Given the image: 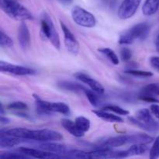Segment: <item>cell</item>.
Segmentation results:
<instances>
[{
    "label": "cell",
    "mask_w": 159,
    "mask_h": 159,
    "mask_svg": "<svg viewBox=\"0 0 159 159\" xmlns=\"http://www.w3.org/2000/svg\"><path fill=\"white\" fill-rule=\"evenodd\" d=\"M2 131L7 134L18 137L23 139L39 142H53L61 141L63 139L61 134L48 129L33 130L26 128H12Z\"/></svg>",
    "instance_id": "6da1fadb"
},
{
    "label": "cell",
    "mask_w": 159,
    "mask_h": 159,
    "mask_svg": "<svg viewBox=\"0 0 159 159\" xmlns=\"http://www.w3.org/2000/svg\"><path fill=\"white\" fill-rule=\"evenodd\" d=\"M153 141V138L144 134H138L120 135V136L113 137L106 140L102 143V146L107 148H116L125 145L127 144H150Z\"/></svg>",
    "instance_id": "7a4b0ae2"
},
{
    "label": "cell",
    "mask_w": 159,
    "mask_h": 159,
    "mask_svg": "<svg viewBox=\"0 0 159 159\" xmlns=\"http://www.w3.org/2000/svg\"><path fill=\"white\" fill-rule=\"evenodd\" d=\"M1 7L10 18L17 21L34 20L32 13L16 0H1Z\"/></svg>",
    "instance_id": "3957f363"
},
{
    "label": "cell",
    "mask_w": 159,
    "mask_h": 159,
    "mask_svg": "<svg viewBox=\"0 0 159 159\" xmlns=\"http://www.w3.org/2000/svg\"><path fill=\"white\" fill-rule=\"evenodd\" d=\"M152 112L148 109H141L137 112L136 116H129L128 120L134 125L147 131L155 132L159 130V124L152 116Z\"/></svg>",
    "instance_id": "277c9868"
},
{
    "label": "cell",
    "mask_w": 159,
    "mask_h": 159,
    "mask_svg": "<svg viewBox=\"0 0 159 159\" xmlns=\"http://www.w3.org/2000/svg\"><path fill=\"white\" fill-rule=\"evenodd\" d=\"M34 96L36 102V109L39 114L51 115L52 113H59L65 115L69 114L70 108L65 102H51L42 100L37 95H34Z\"/></svg>",
    "instance_id": "5b68a950"
},
{
    "label": "cell",
    "mask_w": 159,
    "mask_h": 159,
    "mask_svg": "<svg viewBox=\"0 0 159 159\" xmlns=\"http://www.w3.org/2000/svg\"><path fill=\"white\" fill-rule=\"evenodd\" d=\"M150 32V26L147 23L136 24L120 37V44H131L136 39L144 40Z\"/></svg>",
    "instance_id": "8992f818"
},
{
    "label": "cell",
    "mask_w": 159,
    "mask_h": 159,
    "mask_svg": "<svg viewBox=\"0 0 159 159\" xmlns=\"http://www.w3.org/2000/svg\"><path fill=\"white\" fill-rule=\"evenodd\" d=\"M40 26H41L40 34L43 38L49 40L54 48L60 49L61 43L59 35L54 27L52 20L46 12H43L42 14L41 19H40Z\"/></svg>",
    "instance_id": "52a82bcc"
},
{
    "label": "cell",
    "mask_w": 159,
    "mask_h": 159,
    "mask_svg": "<svg viewBox=\"0 0 159 159\" xmlns=\"http://www.w3.org/2000/svg\"><path fill=\"white\" fill-rule=\"evenodd\" d=\"M71 17L76 24L83 27L92 28L94 27L96 24V20L94 16L79 6L72 8Z\"/></svg>",
    "instance_id": "ba28073f"
},
{
    "label": "cell",
    "mask_w": 159,
    "mask_h": 159,
    "mask_svg": "<svg viewBox=\"0 0 159 159\" xmlns=\"http://www.w3.org/2000/svg\"><path fill=\"white\" fill-rule=\"evenodd\" d=\"M141 0H124L118 9V17L121 20L130 18L138 10Z\"/></svg>",
    "instance_id": "9c48e42d"
},
{
    "label": "cell",
    "mask_w": 159,
    "mask_h": 159,
    "mask_svg": "<svg viewBox=\"0 0 159 159\" xmlns=\"http://www.w3.org/2000/svg\"><path fill=\"white\" fill-rule=\"evenodd\" d=\"M61 27L64 34V39H65V45L67 50L72 54H77L79 51V44L78 40L75 37L74 34L66 26V25L62 21L60 22Z\"/></svg>",
    "instance_id": "30bf717a"
},
{
    "label": "cell",
    "mask_w": 159,
    "mask_h": 159,
    "mask_svg": "<svg viewBox=\"0 0 159 159\" xmlns=\"http://www.w3.org/2000/svg\"><path fill=\"white\" fill-rule=\"evenodd\" d=\"M0 69L2 72H8L16 75H30L35 73V71L32 68L21 66V65H13L3 61H0Z\"/></svg>",
    "instance_id": "8fae6325"
},
{
    "label": "cell",
    "mask_w": 159,
    "mask_h": 159,
    "mask_svg": "<svg viewBox=\"0 0 159 159\" xmlns=\"http://www.w3.org/2000/svg\"><path fill=\"white\" fill-rule=\"evenodd\" d=\"M74 76L78 79V80L81 81V82H83V83L86 84L92 90L96 92L98 94H103L104 92H105L103 86H102L99 82L95 80L94 79L90 77L88 75L82 72H77L74 75Z\"/></svg>",
    "instance_id": "7c38bea8"
},
{
    "label": "cell",
    "mask_w": 159,
    "mask_h": 159,
    "mask_svg": "<svg viewBox=\"0 0 159 159\" xmlns=\"http://www.w3.org/2000/svg\"><path fill=\"white\" fill-rule=\"evenodd\" d=\"M18 151L24 155H27L28 157H33L36 158H60V155L57 154L51 153V152H46V151L41 150V149H34L30 148L22 147L18 149Z\"/></svg>",
    "instance_id": "4fadbf2b"
},
{
    "label": "cell",
    "mask_w": 159,
    "mask_h": 159,
    "mask_svg": "<svg viewBox=\"0 0 159 159\" xmlns=\"http://www.w3.org/2000/svg\"><path fill=\"white\" fill-rule=\"evenodd\" d=\"M26 141V140L23 139V138L7 134L2 131H1V134H0V147L2 148L14 147L16 145H19L21 143L25 142Z\"/></svg>",
    "instance_id": "5bb4252c"
},
{
    "label": "cell",
    "mask_w": 159,
    "mask_h": 159,
    "mask_svg": "<svg viewBox=\"0 0 159 159\" xmlns=\"http://www.w3.org/2000/svg\"><path fill=\"white\" fill-rule=\"evenodd\" d=\"M18 40L20 47L23 50L27 49L30 45V34L27 25L25 23H22L19 27Z\"/></svg>",
    "instance_id": "9a60e30c"
},
{
    "label": "cell",
    "mask_w": 159,
    "mask_h": 159,
    "mask_svg": "<svg viewBox=\"0 0 159 159\" xmlns=\"http://www.w3.org/2000/svg\"><path fill=\"white\" fill-rule=\"evenodd\" d=\"M40 149L46 152H51V153L57 154V155H61V154H66L68 152V148L65 145L61 144H57V143H52V142H43V144H40L39 146Z\"/></svg>",
    "instance_id": "2e32d148"
},
{
    "label": "cell",
    "mask_w": 159,
    "mask_h": 159,
    "mask_svg": "<svg viewBox=\"0 0 159 159\" xmlns=\"http://www.w3.org/2000/svg\"><path fill=\"white\" fill-rule=\"evenodd\" d=\"M61 125L63 126V127L67 131L69 132L71 135L76 137V138H81L85 134V133L79 130V127L76 125L75 122H73L70 120L63 119L61 120Z\"/></svg>",
    "instance_id": "e0dca14e"
},
{
    "label": "cell",
    "mask_w": 159,
    "mask_h": 159,
    "mask_svg": "<svg viewBox=\"0 0 159 159\" xmlns=\"http://www.w3.org/2000/svg\"><path fill=\"white\" fill-rule=\"evenodd\" d=\"M159 0H145L142 7V12L146 16H150L158 12Z\"/></svg>",
    "instance_id": "ac0fdd59"
},
{
    "label": "cell",
    "mask_w": 159,
    "mask_h": 159,
    "mask_svg": "<svg viewBox=\"0 0 159 159\" xmlns=\"http://www.w3.org/2000/svg\"><path fill=\"white\" fill-rule=\"evenodd\" d=\"M93 113L98 116V117L101 118L103 120L108 121V122L111 123H122L123 119L120 117L119 116L107 112V110H93Z\"/></svg>",
    "instance_id": "d6986e66"
},
{
    "label": "cell",
    "mask_w": 159,
    "mask_h": 159,
    "mask_svg": "<svg viewBox=\"0 0 159 159\" xmlns=\"http://www.w3.org/2000/svg\"><path fill=\"white\" fill-rule=\"evenodd\" d=\"M57 86L61 89L72 92V93H81V92H83L84 93V91L86 89L85 87L79 85V84L74 83V82H66V81L58 82Z\"/></svg>",
    "instance_id": "ffe728a7"
},
{
    "label": "cell",
    "mask_w": 159,
    "mask_h": 159,
    "mask_svg": "<svg viewBox=\"0 0 159 159\" xmlns=\"http://www.w3.org/2000/svg\"><path fill=\"white\" fill-rule=\"evenodd\" d=\"M148 150L146 144H132L127 150V156H135L141 155L145 153Z\"/></svg>",
    "instance_id": "44dd1931"
},
{
    "label": "cell",
    "mask_w": 159,
    "mask_h": 159,
    "mask_svg": "<svg viewBox=\"0 0 159 159\" xmlns=\"http://www.w3.org/2000/svg\"><path fill=\"white\" fill-rule=\"evenodd\" d=\"M98 51H99V52L102 53V54H103L105 56H107V58H108L109 60L113 64V65H119L120 63L119 58H118L116 53H115L112 49H110V48H100V49H99Z\"/></svg>",
    "instance_id": "7402d4cb"
},
{
    "label": "cell",
    "mask_w": 159,
    "mask_h": 159,
    "mask_svg": "<svg viewBox=\"0 0 159 159\" xmlns=\"http://www.w3.org/2000/svg\"><path fill=\"white\" fill-rule=\"evenodd\" d=\"M141 95H148V96H159V84H148L141 89Z\"/></svg>",
    "instance_id": "603a6c76"
},
{
    "label": "cell",
    "mask_w": 159,
    "mask_h": 159,
    "mask_svg": "<svg viewBox=\"0 0 159 159\" xmlns=\"http://www.w3.org/2000/svg\"><path fill=\"white\" fill-rule=\"evenodd\" d=\"M75 124L80 130L83 133L88 131L90 128V120L85 116H78L75 119Z\"/></svg>",
    "instance_id": "cb8c5ba5"
},
{
    "label": "cell",
    "mask_w": 159,
    "mask_h": 159,
    "mask_svg": "<svg viewBox=\"0 0 159 159\" xmlns=\"http://www.w3.org/2000/svg\"><path fill=\"white\" fill-rule=\"evenodd\" d=\"M6 108L9 110L16 112H23L28 110L27 105L25 102H21V101H16V102H11L6 107Z\"/></svg>",
    "instance_id": "d4e9b609"
},
{
    "label": "cell",
    "mask_w": 159,
    "mask_h": 159,
    "mask_svg": "<svg viewBox=\"0 0 159 159\" xmlns=\"http://www.w3.org/2000/svg\"><path fill=\"white\" fill-rule=\"evenodd\" d=\"M67 155L71 158H92L90 152H85L79 150H71L67 152Z\"/></svg>",
    "instance_id": "484cf974"
},
{
    "label": "cell",
    "mask_w": 159,
    "mask_h": 159,
    "mask_svg": "<svg viewBox=\"0 0 159 159\" xmlns=\"http://www.w3.org/2000/svg\"><path fill=\"white\" fill-rule=\"evenodd\" d=\"M0 45L2 48H11L13 46L12 40L6 33H4L2 30L0 31Z\"/></svg>",
    "instance_id": "4316f807"
},
{
    "label": "cell",
    "mask_w": 159,
    "mask_h": 159,
    "mask_svg": "<svg viewBox=\"0 0 159 159\" xmlns=\"http://www.w3.org/2000/svg\"><path fill=\"white\" fill-rule=\"evenodd\" d=\"M102 110H107V111H111L113 113H116L118 115H121V116H127L129 114V111L127 110L121 108V107H118V106L114 105H107L102 108Z\"/></svg>",
    "instance_id": "83f0119b"
},
{
    "label": "cell",
    "mask_w": 159,
    "mask_h": 159,
    "mask_svg": "<svg viewBox=\"0 0 159 159\" xmlns=\"http://www.w3.org/2000/svg\"><path fill=\"white\" fill-rule=\"evenodd\" d=\"M2 158H8V159H25L28 158L29 157L24 154L20 152L19 153H15V152H5L0 155Z\"/></svg>",
    "instance_id": "f1b7e54d"
},
{
    "label": "cell",
    "mask_w": 159,
    "mask_h": 159,
    "mask_svg": "<svg viewBox=\"0 0 159 159\" xmlns=\"http://www.w3.org/2000/svg\"><path fill=\"white\" fill-rule=\"evenodd\" d=\"M126 73L131 75L137 76V77H142V78L152 77V76L153 75V73L151 72V71H141V70L130 69V70H128V71H126Z\"/></svg>",
    "instance_id": "f546056e"
},
{
    "label": "cell",
    "mask_w": 159,
    "mask_h": 159,
    "mask_svg": "<svg viewBox=\"0 0 159 159\" xmlns=\"http://www.w3.org/2000/svg\"><path fill=\"white\" fill-rule=\"evenodd\" d=\"M149 157L151 159H157L159 158V136L157 137L154 141L153 146L150 151Z\"/></svg>",
    "instance_id": "4dcf8cb0"
},
{
    "label": "cell",
    "mask_w": 159,
    "mask_h": 159,
    "mask_svg": "<svg viewBox=\"0 0 159 159\" xmlns=\"http://www.w3.org/2000/svg\"><path fill=\"white\" fill-rule=\"evenodd\" d=\"M96 92H94L93 90H89V89H85L84 91V93L86 96L87 99H89V101L90 102V103L92 104L94 107H96L98 105V102H99V99H98L97 96L96 95Z\"/></svg>",
    "instance_id": "1f68e13d"
},
{
    "label": "cell",
    "mask_w": 159,
    "mask_h": 159,
    "mask_svg": "<svg viewBox=\"0 0 159 159\" xmlns=\"http://www.w3.org/2000/svg\"><path fill=\"white\" fill-rule=\"evenodd\" d=\"M121 60L123 61H127L132 57V51L127 48H123L120 51Z\"/></svg>",
    "instance_id": "d6a6232c"
},
{
    "label": "cell",
    "mask_w": 159,
    "mask_h": 159,
    "mask_svg": "<svg viewBox=\"0 0 159 159\" xmlns=\"http://www.w3.org/2000/svg\"><path fill=\"white\" fill-rule=\"evenodd\" d=\"M139 99L144 102H152V103H159V100L154 96H148V95H140Z\"/></svg>",
    "instance_id": "836d02e7"
},
{
    "label": "cell",
    "mask_w": 159,
    "mask_h": 159,
    "mask_svg": "<svg viewBox=\"0 0 159 159\" xmlns=\"http://www.w3.org/2000/svg\"><path fill=\"white\" fill-rule=\"evenodd\" d=\"M150 110L151 112H152V115H153L156 119H158L159 120V105L158 104L154 103L152 104V105H151Z\"/></svg>",
    "instance_id": "e575fe53"
},
{
    "label": "cell",
    "mask_w": 159,
    "mask_h": 159,
    "mask_svg": "<svg viewBox=\"0 0 159 159\" xmlns=\"http://www.w3.org/2000/svg\"><path fill=\"white\" fill-rule=\"evenodd\" d=\"M150 64L157 71H159V57L157 56H154L150 58Z\"/></svg>",
    "instance_id": "d590c367"
},
{
    "label": "cell",
    "mask_w": 159,
    "mask_h": 159,
    "mask_svg": "<svg viewBox=\"0 0 159 159\" xmlns=\"http://www.w3.org/2000/svg\"><path fill=\"white\" fill-rule=\"evenodd\" d=\"M61 4L64 5V6H69L71 4L73 0H57Z\"/></svg>",
    "instance_id": "8d00e7d4"
},
{
    "label": "cell",
    "mask_w": 159,
    "mask_h": 159,
    "mask_svg": "<svg viewBox=\"0 0 159 159\" xmlns=\"http://www.w3.org/2000/svg\"><path fill=\"white\" fill-rule=\"evenodd\" d=\"M9 119H7L6 117H4V116L2 115L1 116V123L2 124H8L9 123Z\"/></svg>",
    "instance_id": "74e56055"
},
{
    "label": "cell",
    "mask_w": 159,
    "mask_h": 159,
    "mask_svg": "<svg viewBox=\"0 0 159 159\" xmlns=\"http://www.w3.org/2000/svg\"><path fill=\"white\" fill-rule=\"evenodd\" d=\"M155 47H156L157 51L159 53V34L157 37L156 40H155Z\"/></svg>",
    "instance_id": "f35d334b"
}]
</instances>
